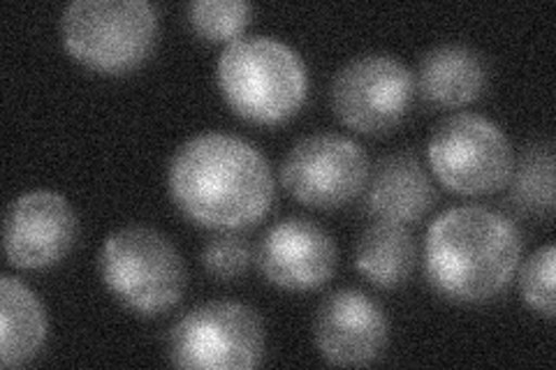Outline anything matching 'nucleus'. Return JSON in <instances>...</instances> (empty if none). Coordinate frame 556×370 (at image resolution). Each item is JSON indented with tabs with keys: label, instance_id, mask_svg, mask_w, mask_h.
Here are the masks:
<instances>
[{
	"label": "nucleus",
	"instance_id": "11",
	"mask_svg": "<svg viewBox=\"0 0 556 370\" xmlns=\"http://www.w3.org/2000/svg\"><path fill=\"white\" fill-rule=\"evenodd\" d=\"M337 241L308 218L271 225L255 248L257 269L271 285L290 292L323 288L337 271Z\"/></svg>",
	"mask_w": 556,
	"mask_h": 370
},
{
	"label": "nucleus",
	"instance_id": "14",
	"mask_svg": "<svg viewBox=\"0 0 556 370\" xmlns=\"http://www.w3.org/2000/svg\"><path fill=\"white\" fill-rule=\"evenodd\" d=\"M490 81L484 56L466 44H439L420 59L415 88L437 110H459L476 102Z\"/></svg>",
	"mask_w": 556,
	"mask_h": 370
},
{
	"label": "nucleus",
	"instance_id": "9",
	"mask_svg": "<svg viewBox=\"0 0 556 370\" xmlns=\"http://www.w3.org/2000/svg\"><path fill=\"white\" fill-rule=\"evenodd\" d=\"M369 181V161L351 137L316 132L290 149L281 183L304 206L332 210L353 202Z\"/></svg>",
	"mask_w": 556,
	"mask_h": 370
},
{
	"label": "nucleus",
	"instance_id": "20",
	"mask_svg": "<svg viewBox=\"0 0 556 370\" xmlns=\"http://www.w3.org/2000/svg\"><path fill=\"white\" fill-rule=\"evenodd\" d=\"M554 264L556 253L554 245H543L541 251H535L521 267L519 273V288L521 296H525L527 306L543 315L545 320H554L556 304H554Z\"/></svg>",
	"mask_w": 556,
	"mask_h": 370
},
{
	"label": "nucleus",
	"instance_id": "1",
	"mask_svg": "<svg viewBox=\"0 0 556 370\" xmlns=\"http://www.w3.org/2000/svg\"><path fill=\"white\" fill-rule=\"evenodd\" d=\"M167 183L186 218L218 232H241L263 220L276 190L267 157L228 132H204L181 144Z\"/></svg>",
	"mask_w": 556,
	"mask_h": 370
},
{
	"label": "nucleus",
	"instance_id": "6",
	"mask_svg": "<svg viewBox=\"0 0 556 370\" xmlns=\"http://www.w3.org/2000/svg\"><path fill=\"white\" fill-rule=\"evenodd\" d=\"M167 357L179 368H255L265 357V322L237 302L202 304L172 324Z\"/></svg>",
	"mask_w": 556,
	"mask_h": 370
},
{
	"label": "nucleus",
	"instance_id": "16",
	"mask_svg": "<svg viewBox=\"0 0 556 370\" xmlns=\"http://www.w3.org/2000/svg\"><path fill=\"white\" fill-rule=\"evenodd\" d=\"M417 245L406 225L378 220L359 237L355 264L369 283L392 290L404 285L415 269Z\"/></svg>",
	"mask_w": 556,
	"mask_h": 370
},
{
	"label": "nucleus",
	"instance_id": "3",
	"mask_svg": "<svg viewBox=\"0 0 556 370\" xmlns=\"http://www.w3.org/2000/svg\"><path fill=\"white\" fill-rule=\"evenodd\" d=\"M216 81L230 110L257 126H276L300 114L308 93L302 56L269 35H247L223 49Z\"/></svg>",
	"mask_w": 556,
	"mask_h": 370
},
{
	"label": "nucleus",
	"instance_id": "15",
	"mask_svg": "<svg viewBox=\"0 0 556 370\" xmlns=\"http://www.w3.org/2000/svg\"><path fill=\"white\" fill-rule=\"evenodd\" d=\"M47 341L42 302L20 278L0 280V363L24 366L40 355Z\"/></svg>",
	"mask_w": 556,
	"mask_h": 370
},
{
	"label": "nucleus",
	"instance_id": "18",
	"mask_svg": "<svg viewBox=\"0 0 556 370\" xmlns=\"http://www.w3.org/2000/svg\"><path fill=\"white\" fill-rule=\"evenodd\" d=\"M251 14L247 0H195L188 5V24L202 40L230 44L243 38Z\"/></svg>",
	"mask_w": 556,
	"mask_h": 370
},
{
	"label": "nucleus",
	"instance_id": "13",
	"mask_svg": "<svg viewBox=\"0 0 556 370\" xmlns=\"http://www.w3.org/2000/svg\"><path fill=\"white\" fill-rule=\"evenodd\" d=\"M364 190H367L369 214L396 225L422 220L439 197L427 167L413 153L382 157Z\"/></svg>",
	"mask_w": 556,
	"mask_h": 370
},
{
	"label": "nucleus",
	"instance_id": "7",
	"mask_svg": "<svg viewBox=\"0 0 556 370\" xmlns=\"http://www.w3.org/2000/svg\"><path fill=\"white\" fill-rule=\"evenodd\" d=\"M427 153L437 179L457 195H492L508 186L515 167L508 135L478 114L447 116Z\"/></svg>",
	"mask_w": 556,
	"mask_h": 370
},
{
	"label": "nucleus",
	"instance_id": "17",
	"mask_svg": "<svg viewBox=\"0 0 556 370\" xmlns=\"http://www.w3.org/2000/svg\"><path fill=\"white\" fill-rule=\"evenodd\" d=\"M510 204L517 214L545 220L554 214V151L541 142L525 149L510 174Z\"/></svg>",
	"mask_w": 556,
	"mask_h": 370
},
{
	"label": "nucleus",
	"instance_id": "4",
	"mask_svg": "<svg viewBox=\"0 0 556 370\" xmlns=\"http://www.w3.org/2000/svg\"><path fill=\"white\" fill-rule=\"evenodd\" d=\"M67 54L102 75H126L159 42V12L147 0H75L61 20Z\"/></svg>",
	"mask_w": 556,
	"mask_h": 370
},
{
	"label": "nucleus",
	"instance_id": "8",
	"mask_svg": "<svg viewBox=\"0 0 556 370\" xmlns=\"http://www.w3.org/2000/svg\"><path fill=\"white\" fill-rule=\"evenodd\" d=\"M415 77L392 54H362L332 79L329 100L343 126L362 135L394 130L410 110Z\"/></svg>",
	"mask_w": 556,
	"mask_h": 370
},
{
	"label": "nucleus",
	"instance_id": "2",
	"mask_svg": "<svg viewBox=\"0 0 556 370\" xmlns=\"http://www.w3.org/2000/svg\"><path fill=\"white\" fill-rule=\"evenodd\" d=\"M525 243L517 225L486 206L447 208L425 239V276L447 302L482 304L506 292Z\"/></svg>",
	"mask_w": 556,
	"mask_h": 370
},
{
	"label": "nucleus",
	"instance_id": "10",
	"mask_svg": "<svg viewBox=\"0 0 556 370\" xmlns=\"http://www.w3.org/2000/svg\"><path fill=\"white\" fill-rule=\"evenodd\" d=\"M77 237L79 220L75 208L59 192H26L5 210L3 245L12 267H54L75 248Z\"/></svg>",
	"mask_w": 556,
	"mask_h": 370
},
{
	"label": "nucleus",
	"instance_id": "5",
	"mask_svg": "<svg viewBox=\"0 0 556 370\" xmlns=\"http://www.w3.org/2000/svg\"><path fill=\"white\" fill-rule=\"evenodd\" d=\"M102 283L128 310L159 317L181 302L186 264L174 243L144 225L124 227L100 251Z\"/></svg>",
	"mask_w": 556,
	"mask_h": 370
},
{
	"label": "nucleus",
	"instance_id": "19",
	"mask_svg": "<svg viewBox=\"0 0 556 370\" xmlns=\"http://www.w3.org/2000/svg\"><path fill=\"white\" fill-rule=\"evenodd\" d=\"M255 251L251 241L239 232H220L202 248L200 261L214 280H235L249 271Z\"/></svg>",
	"mask_w": 556,
	"mask_h": 370
},
{
	"label": "nucleus",
	"instance_id": "12",
	"mask_svg": "<svg viewBox=\"0 0 556 370\" xmlns=\"http://www.w3.org/2000/svg\"><path fill=\"white\" fill-rule=\"evenodd\" d=\"M390 339L382 306L362 290H337L323 298L313 317V341L332 366H369Z\"/></svg>",
	"mask_w": 556,
	"mask_h": 370
}]
</instances>
